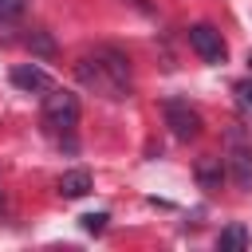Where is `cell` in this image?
I'll return each instance as SVG.
<instances>
[{"instance_id": "cell-4", "label": "cell", "mask_w": 252, "mask_h": 252, "mask_svg": "<svg viewBox=\"0 0 252 252\" xmlns=\"http://www.w3.org/2000/svg\"><path fill=\"white\" fill-rule=\"evenodd\" d=\"M228 173H232V181L240 185V189H252V146L244 142V130L240 126H232L228 130Z\"/></svg>"}, {"instance_id": "cell-11", "label": "cell", "mask_w": 252, "mask_h": 252, "mask_svg": "<svg viewBox=\"0 0 252 252\" xmlns=\"http://www.w3.org/2000/svg\"><path fill=\"white\" fill-rule=\"evenodd\" d=\"M106 220H110L106 213H87V217H83V228H87V232H102Z\"/></svg>"}, {"instance_id": "cell-10", "label": "cell", "mask_w": 252, "mask_h": 252, "mask_svg": "<svg viewBox=\"0 0 252 252\" xmlns=\"http://www.w3.org/2000/svg\"><path fill=\"white\" fill-rule=\"evenodd\" d=\"M232 94H236V102H240V106L252 114V79H240V83L232 87Z\"/></svg>"}, {"instance_id": "cell-9", "label": "cell", "mask_w": 252, "mask_h": 252, "mask_svg": "<svg viewBox=\"0 0 252 252\" xmlns=\"http://www.w3.org/2000/svg\"><path fill=\"white\" fill-rule=\"evenodd\" d=\"M217 248H220V252H244V248H248V228H244V224H228V228L217 236Z\"/></svg>"}, {"instance_id": "cell-2", "label": "cell", "mask_w": 252, "mask_h": 252, "mask_svg": "<svg viewBox=\"0 0 252 252\" xmlns=\"http://www.w3.org/2000/svg\"><path fill=\"white\" fill-rule=\"evenodd\" d=\"M75 122H79V94H71L63 87L43 91V126L47 130H75Z\"/></svg>"}, {"instance_id": "cell-7", "label": "cell", "mask_w": 252, "mask_h": 252, "mask_svg": "<svg viewBox=\"0 0 252 252\" xmlns=\"http://www.w3.org/2000/svg\"><path fill=\"white\" fill-rule=\"evenodd\" d=\"M12 83L20 87V91H51L55 83H51V75L43 71V67H35V63H20V67H12Z\"/></svg>"}, {"instance_id": "cell-5", "label": "cell", "mask_w": 252, "mask_h": 252, "mask_svg": "<svg viewBox=\"0 0 252 252\" xmlns=\"http://www.w3.org/2000/svg\"><path fill=\"white\" fill-rule=\"evenodd\" d=\"M189 47H193L205 63H224V59H228V47H224V39H220V32H217L213 24H193V28H189Z\"/></svg>"}, {"instance_id": "cell-13", "label": "cell", "mask_w": 252, "mask_h": 252, "mask_svg": "<svg viewBox=\"0 0 252 252\" xmlns=\"http://www.w3.org/2000/svg\"><path fill=\"white\" fill-rule=\"evenodd\" d=\"M28 43H32V47H35V51H43V55H51V39H47V35H43V32H35V35H32V39H28Z\"/></svg>"}, {"instance_id": "cell-6", "label": "cell", "mask_w": 252, "mask_h": 252, "mask_svg": "<svg viewBox=\"0 0 252 252\" xmlns=\"http://www.w3.org/2000/svg\"><path fill=\"white\" fill-rule=\"evenodd\" d=\"M224 173H228V165H224L217 154H201V158L193 161V177H197L201 189H220Z\"/></svg>"}, {"instance_id": "cell-3", "label": "cell", "mask_w": 252, "mask_h": 252, "mask_svg": "<svg viewBox=\"0 0 252 252\" xmlns=\"http://www.w3.org/2000/svg\"><path fill=\"white\" fill-rule=\"evenodd\" d=\"M161 114H165V126L173 130V138L193 142V138L201 134V114H197L185 98H165V102H161Z\"/></svg>"}, {"instance_id": "cell-14", "label": "cell", "mask_w": 252, "mask_h": 252, "mask_svg": "<svg viewBox=\"0 0 252 252\" xmlns=\"http://www.w3.org/2000/svg\"><path fill=\"white\" fill-rule=\"evenodd\" d=\"M248 71H252V55H248Z\"/></svg>"}, {"instance_id": "cell-1", "label": "cell", "mask_w": 252, "mask_h": 252, "mask_svg": "<svg viewBox=\"0 0 252 252\" xmlns=\"http://www.w3.org/2000/svg\"><path fill=\"white\" fill-rule=\"evenodd\" d=\"M75 71L87 87H94L106 98H126L130 94V59L118 47H94V55L75 63Z\"/></svg>"}, {"instance_id": "cell-8", "label": "cell", "mask_w": 252, "mask_h": 252, "mask_svg": "<svg viewBox=\"0 0 252 252\" xmlns=\"http://www.w3.org/2000/svg\"><path fill=\"white\" fill-rule=\"evenodd\" d=\"M59 193L63 197H87L91 193V173L87 169H67L59 177Z\"/></svg>"}, {"instance_id": "cell-12", "label": "cell", "mask_w": 252, "mask_h": 252, "mask_svg": "<svg viewBox=\"0 0 252 252\" xmlns=\"http://www.w3.org/2000/svg\"><path fill=\"white\" fill-rule=\"evenodd\" d=\"M24 4H28V0H0V20L20 16V12H24Z\"/></svg>"}]
</instances>
